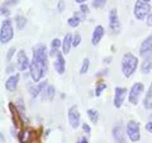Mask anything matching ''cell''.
Returning a JSON list of instances; mask_svg holds the SVG:
<instances>
[{
  "mask_svg": "<svg viewBox=\"0 0 152 143\" xmlns=\"http://www.w3.org/2000/svg\"><path fill=\"white\" fill-rule=\"evenodd\" d=\"M151 5L148 3H145L143 0H137L134 4V17L138 20H143L146 17H148L151 13Z\"/></svg>",
  "mask_w": 152,
  "mask_h": 143,
  "instance_id": "4",
  "label": "cell"
},
{
  "mask_svg": "<svg viewBox=\"0 0 152 143\" xmlns=\"http://www.w3.org/2000/svg\"><path fill=\"white\" fill-rule=\"evenodd\" d=\"M104 89H107V84L100 81V82L96 85V89H95V95H96V96H100V94H102V91Z\"/></svg>",
  "mask_w": 152,
  "mask_h": 143,
  "instance_id": "25",
  "label": "cell"
},
{
  "mask_svg": "<svg viewBox=\"0 0 152 143\" xmlns=\"http://www.w3.org/2000/svg\"><path fill=\"white\" fill-rule=\"evenodd\" d=\"M113 137L117 143H124V133H123L121 125H115L113 128Z\"/></svg>",
  "mask_w": 152,
  "mask_h": 143,
  "instance_id": "17",
  "label": "cell"
},
{
  "mask_svg": "<svg viewBox=\"0 0 152 143\" xmlns=\"http://www.w3.org/2000/svg\"><path fill=\"white\" fill-rule=\"evenodd\" d=\"M76 3H79V4H84V1H86V0H75Z\"/></svg>",
  "mask_w": 152,
  "mask_h": 143,
  "instance_id": "38",
  "label": "cell"
},
{
  "mask_svg": "<svg viewBox=\"0 0 152 143\" xmlns=\"http://www.w3.org/2000/svg\"><path fill=\"white\" fill-rule=\"evenodd\" d=\"M146 129H147V132L152 133V120H150V122L146 124Z\"/></svg>",
  "mask_w": 152,
  "mask_h": 143,
  "instance_id": "33",
  "label": "cell"
},
{
  "mask_svg": "<svg viewBox=\"0 0 152 143\" xmlns=\"http://www.w3.org/2000/svg\"><path fill=\"white\" fill-rule=\"evenodd\" d=\"M18 82H19V75H12L7 81H5V89L8 90L9 93H13L15 91V89L18 86Z\"/></svg>",
  "mask_w": 152,
  "mask_h": 143,
  "instance_id": "13",
  "label": "cell"
},
{
  "mask_svg": "<svg viewBox=\"0 0 152 143\" xmlns=\"http://www.w3.org/2000/svg\"><path fill=\"white\" fill-rule=\"evenodd\" d=\"M112 58H110V57H108V58H104V62H105V63H109V61H110Z\"/></svg>",
  "mask_w": 152,
  "mask_h": 143,
  "instance_id": "37",
  "label": "cell"
},
{
  "mask_svg": "<svg viewBox=\"0 0 152 143\" xmlns=\"http://www.w3.org/2000/svg\"><path fill=\"white\" fill-rule=\"evenodd\" d=\"M138 58L132 55V53H126L122 58V72L126 77H131V76L136 72L137 66H138Z\"/></svg>",
  "mask_w": 152,
  "mask_h": 143,
  "instance_id": "2",
  "label": "cell"
},
{
  "mask_svg": "<svg viewBox=\"0 0 152 143\" xmlns=\"http://www.w3.org/2000/svg\"><path fill=\"white\" fill-rule=\"evenodd\" d=\"M43 93H45V99L52 100V99H53V96H55V88L52 86V85H50V86L47 88Z\"/></svg>",
  "mask_w": 152,
  "mask_h": 143,
  "instance_id": "23",
  "label": "cell"
},
{
  "mask_svg": "<svg viewBox=\"0 0 152 143\" xmlns=\"http://www.w3.org/2000/svg\"><path fill=\"white\" fill-rule=\"evenodd\" d=\"M64 8H65L64 1H60V3H58V12H62V10H64Z\"/></svg>",
  "mask_w": 152,
  "mask_h": 143,
  "instance_id": "35",
  "label": "cell"
},
{
  "mask_svg": "<svg viewBox=\"0 0 152 143\" xmlns=\"http://www.w3.org/2000/svg\"><path fill=\"white\" fill-rule=\"evenodd\" d=\"M14 37V29L10 19H5L1 24V31H0V41L3 45H7L10 42Z\"/></svg>",
  "mask_w": 152,
  "mask_h": 143,
  "instance_id": "3",
  "label": "cell"
},
{
  "mask_svg": "<svg viewBox=\"0 0 152 143\" xmlns=\"http://www.w3.org/2000/svg\"><path fill=\"white\" fill-rule=\"evenodd\" d=\"M80 22H81L80 17H77V15L75 14L74 17H71V18L69 19V26H70V27H72V28H76V27L80 24Z\"/></svg>",
  "mask_w": 152,
  "mask_h": 143,
  "instance_id": "24",
  "label": "cell"
},
{
  "mask_svg": "<svg viewBox=\"0 0 152 143\" xmlns=\"http://www.w3.org/2000/svg\"><path fill=\"white\" fill-rule=\"evenodd\" d=\"M103 36H104V27L103 26H96L95 27V29H94V32H93V37H91L93 46H96L99 42H100Z\"/></svg>",
  "mask_w": 152,
  "mask_h": 143,
  "instance_id": "14",
  "label": "cell"
},
{
  "mask_svg": "<svg viewBox=\"0 0 152 143\" xmlns=\"http://www.w3.org/2000/svg\"><path fill=\"white\" fill-rule=\"evenodd\" d=\"M89 60L88 58H84V61H83V66H81V69H80V74L81 75H85L88 72V70H89Z\"/></svg>",
  "mask_w": 152,
  "mask_h": 143,
  "instance_id": "26",
  "label": "cell"
},
{
  "mask_svg": "<svg viewBox=\"0 0 152 143\" xmlns=\"http://www.w3.org/2000/svg\"><path fill=\"white\" fill-rule=\"evenodd\" d=\"M143 1H145V3H148V1H150V0H143Z\"/></svg>",
  "mask_w": 152,
  "mask_h": 143,
  "instance_id": "39",
  "label": "cell"
},
{
  "mask_svg": "<svg viewBox=\"0 0 152 143\" xmlns=\"http://www.w3.org/2000/svg\"><path fill=\"white\" fill-rule=\"evenodd\" d=\"M88 117H89V119L91 120L93 123H98V120H99V114H98V112L96 110H94V109H88Z\"/></svg>",
  "mask_w": 152,
  "mask_h": 143,
  "instance_id": "22",
  "label": "cell"
},
{
  "mask_svg": "<svg viewBox=\"0 0 152 143\" xmlns=\"http://www.w3.org/2000/svg\"><path fill=\"white\" fill-rule=\"evenodd\" d=\"M143 90H145V86H143L142 82H136L134 85H133V86L131 88V90H129V95H128L129 103L133 104V105H136V104L138 103L140 96H141V94L143 93Z\"/></svg>",
  "mask_w": 152,
  "mask_h": 143,
  "instance_id": "6",
  "label": "cell"
},
{
  "mask_svg": "<svg viewBox=\"0 0 152 143\" xmlns=\"http://www.w3.org/2000/svg\"><path fill=\"white\" fill-rule=\"evenodd\" d=\"M48 71V55L47 47L43 43H38L33 47V57L29 66L31 77L34 82H38Z\"/></svg>",
  "mask_w": 152,
  "mask_h": 143,
  "instance_id": "1",
  "label": "cell"
},
{
  "mask_svg": "<svg viewBox=\"0 0 152 143\" xmlns=\"http://www.w3.org/2000/svg\"><path fill=\"white\" fill-rule=\"evenodd\" d=\"M80 10H81L83 14H88V12H89V7H88V5H85V4H81V7H80Z\"/></svg>",
  "mask_w": 152,
  "mask_h": 143,
  "instance_id": "30",
  "label": "cell"
},
{
  "mask_svg": "<svg viewBox=\"0 0 152 143\" xmlns=\"http://www.w3.org/2000/svg\"><path fill=\"white\" fill-rule=\"evenodd\" d=\"M83 129L85 133H88V134H90V132H91V129H90L89 124H86V123H83Z\"/></svg>",
  "mask_w": 152,
  "mask_h": 143,
  "instance_id": "31",
  "label": "cell"
},
{
  "mask_svg": "<svg viewBox=\"0 0 152 143\" xmlns=\"http://www.w3.org/2000/svg\"><path fill=\"white\" fill-rule=\"evenodd\" d=\"M127 96V89L124 88H115L114 91V107L121 108L124 103V99Z\"/></svg>",
  "mask_w": 152,
  "mask_h": 143,
  "instance_id": "11",
  "label": "cell"
},
{
  "mask_svg": "<svg viewBox=\"0 0 152 143\" xmlns=\"http://www.w3.org/2000/svg\"><path fill=\"white\" fill-rule=\"evenodd\" d=\"M15 52H17L15 47H12V48L8 51V56H7V60H8V61H10V60H12V57L14 56V53H15Z\"/></svg>",
  "mask_w": 152,
  "mask_h": 143,
  "instance_id": "29",
  "label": "cell"
},
{
  "mask_svg": "<svg viewBox=\"0 0 152 143\" xmlns=\"http://www.w3.org/2000/svg\"><path fill=\"white\" fill-rule=\"evenodd\" d=\"M31 66V62L28 60L24 51H19L17 55V67L19 71H26Z\"/></svg>",
  "mask_w": 152,
  "mask_h": 143,
  "instance_id": "10",
  "label": "cell"
},
{
  "mask_svg": "<svg viewBox=\"0 0 152 143\" xmlns=\"http://www.w3.org/2000/svg\"><path fill=\"white\" fill-rule=\"evenodd\" d=\"M69 123L74 129H76L80 125V113L77 105H72L69 109Z\"/></svg>",
  "mask_w": 152,
  "mask_h": 143,
  "instance_id": "8",
  "label": "cell"
},
{
  "mask_svg": "<svg viewBox=\"0 0 152 143\" xmlns=\"http://www.w3.org/2000/svg\"><path fill=\"white\" fill-rule=\"evenodd\" d=\"M9 14H10V12H9L8 10V9L7 8H4V7H1V15H9Z\"/></svg>",
  "mask_w": 152,
  "mask_h": 143,
  "instance_id": "34",
  "label": "cell"
},
{
  "mask_svg": "<svg viewBox=\"0 0 152 143\" xmlns=\"http://www.w3.org/2000/svg\"><path fill=\"white\" fill-rule=\"evenodd\" d=\"M109 28L113 33H119L121 32V22L118 17L117 9H112L109 13Z\"/></svg>",
  "mask_w": 152,
  "mask_h": 143,
  "instance_id": "7",
  "label": "cell"
},
{
  "mask_svg": "<svg viewBox=\"0 0 152 143\" xmlns=\"http://www.w3.org/2000/svg\"><path fill=\"white\" fill-rule=\"evenodd\" d=\"M143 108L147 109V110H151L152 109V82L148 89V93L146 94V96L143 99Z\"/></svg>",
  "mask_w": 152,
  "mask_h": 143,
  "instance_id": "19",
  "label": "cell"
},
{
  "mask_svg": "<svg viewBox=\"0 0 152 143\" xmlns=\"http://www.w3.org/2000/svg\"><path fill=\"white\" fill-rule=\"evenodd\" d=\"M80 43H81V36H80L79 33H76V34L74 36V38H72V46L77 47Z\"/></svg>",
  "mask_w": 152,
  "mask_h": 143,
  "instance_id": "28",
  "label": "cell"
},
{
  "mask_svg": "<svg viewBox=\"0 0 152 143\" xmlns=\"http://www.w3.org/2000/svg\"><path fill=\"white\" fill-rule=\"evenodd\" d=\"M15 23H17L18 29H23V28L26 27V24H27V19H26V17H23V15H17L15 17Z\"/></svg>",
  "mask_w": 152,
  "mask_h": 143,
  "instance_id": "21",
  "label": "cell"
},
{
  "mask_svg": "<svg viewBox=\"0 0 152 143\" xmlns=\"http://www.w3.org/2000/svg\"><path fill=\"white\" fill-rule=\"evenodd\" d=\"M140 55L143 57V58L152 56V36H148L142 42L141 48H140Z\"/></svg>",
  "mask_w": 152,
  "mask_h": 143,
  "instance_id": "9",
  "label": "cell"
},
{
  "mask_svg": "<svg viewBox=\"0 0 152 143\" xmlns=\"http://www.w3.org/2000/svg\"><path fill=\"white\" fill-rule=\"evenodd\" d=\"M147 26H148V27H152V12L148 14V17H147Z\"/></svg>",
  "mask_w": 152,
  "mask_h": 143,
  "instance_id": "32",
  "label": "cell"
},
{
  "mask_svg": "<svg viewBox=\"0 0 152 143\" xmlns=\"http://www.w3.org/2000/svg\"><path fill=\"white\" fill-rule=\"evenodd\" d=\"M46 85H47V81H42V82L34 85V86H32L31 90H29V91H31V95H32V98H37L41 93H43V91H45Z\"/></svg>",
  "mask_w": 152,
  "mask_h": 143,
  "instance_id": "15",
  "label": "cell"
},
{
  "mask_svg": "<svg viewBox=\"0 0 152 143\" xmlns=\"http://www.w3.org/2000/svg\"><path fill=\"white\" fill-rule=\"evenodd\" d=\"M55 70L56 72H58L60 75H62L66 70V61L64 58V56L61 52H57L56 55V60H55Z\"/></svg>",
  "mask_w": 152,
  "mask_h": 143,
  "instance_id": "12",
  "label": "cell"
},
{
  "mask_svg": "<svg viewBox=\"0 0 152 143\" xmlns=\"http://www.w3.org/2000/svg\"><path fill=\"white\" fill-rule=\"evenodd\" d=\"M76 143H89V142H88V139H86V138H85V137H83V138H80V141H77Z\"/></svg>",
  "mask_w": 152,
  "mask_h": 143,
  "instance_id": "36",
  "label": "cell"
},
{
  "mask_svg": "<svg viewBox=\"0 0 152 143\" xmlns=\"http://www.w3.org/2000/svg\"><path fill=\"white\" fill-rule=\"evenodd\" d=\"M152 70V56L151 57H146V58L143 60V62L141 63V72L142 74H150Z\"/></svg>",
  "mask_w": 152,
  "mask_h": 143,
  "instance_id": "18",
  "label": "cell"
},
{
  "mask_svg": "<svg viewBox=\"0 0 152 143\" xmlns=\"http://www.w3.org/2000/svg\"><path fill=\"white\" fill-rule=\"evenodd\" d=\"M105 3H107V0H93V7L95 9H102L105 5Z\"/></svg>",
  "mask_w": 152,
  "mask_h": 143,
  "instance_id": "27",
  "label": "cell"
},
{
  "mask_svg": "<svg viewBox=\"0 0 152 143\" xmlns=\"http://www.w3.org/2000/svg\"><path fill=\"white\" fill-rule=\"evenodd\" d=\"M127 134L132 142H138L141 139L140 124L134 120H129L127 123Z\"/></svg>",
  "mask_w": 152,
  "mask_h": 143,
  "instance_id": "5",
  "label": "cell"
},
{
  "mask_svg": "<svg viewBox=\"0 0 152 143\" xmlns=\"http://www.w3.org/2000/svg\"><path fill=\"white\" fill-rule=\"evenodd\" d=\"M72 36L70 34V33H67V34L65 36L64 38V41H62V53L64 55H67L69 52H70V48H71V46H72Z\"/></svg>",
  "mask_w": 152,
  "mask_h": 143,
  "instance_id": "16",
  "label": "cell"
},
{
  "mask_svg": "<svg viewBox=\"0 0 152 143\" xmlns=\"http://www.w3.org/2000/svg\"><path fill=\"white\" fill-rule=\"evenodd\" d=\"M62 46V42H61L58 38H53L51 43V56H56L57 55V50Z\"/></svg>",
  "mask_w": 152,
  "mask_h": 143,
  "instance_id": "20",
  "label": "cell"
}]
</instances>
